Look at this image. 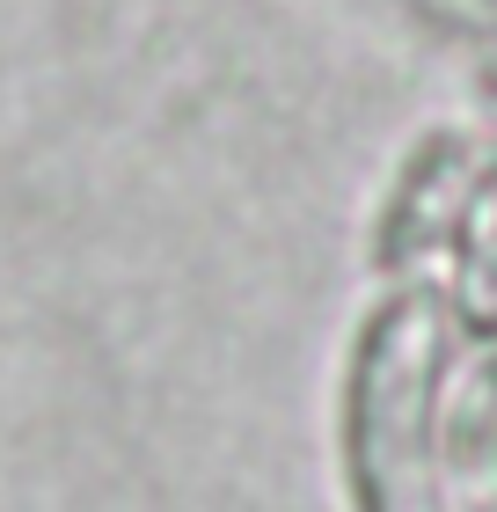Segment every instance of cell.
I'll return each instance as SVG.
<instances>
[{
  "label": "cell",
  "instance_id": "1",
  "mask_svg": "<svg viewBox=\"0 0 497 512\" xmlns=\"http://www.w3.org/2000/svg\"><path fill=\"white\" fill-rule=\"evenodd\" d=\"M461 344L439 286H388L366 308L337 381L344 512H446L439 432Z\"/></svg>",
  "mask_w": 497,
  "mask_h": 512
},
{
  "label": "cell",
  "instance_id": "2",
  "mask_svg": "<svg viewBox=\"0 0 497 512\" xmlns=\"http://www.w3.org/2000/svg\"><path fill=\"white\" fill-rule=\"evenodd\" d=\"M490 161L497 154H483L476 139L432 132V147L402 169L395 198H388V220H381V264L395 271V286H432V271H446L454 235H461L468 205L483 191Z\"/></svg>",
  "mask_w": 497,
  "mask_h": 512
},
{
  "label": "cell",
  "instance_id": "3",
  "mask_svg": "<svg viewBox=\"0 0 497 512\" xmlns=\"http://www.w3.org/2000/svg\"><path fill=\"white\" fill-rule=\"evenodd\" d=\"M446 512H497V337H468L446 381Z\"/></svg>",
  "mask_w": 497,
  "mask_h": 512
}]
</instances>
